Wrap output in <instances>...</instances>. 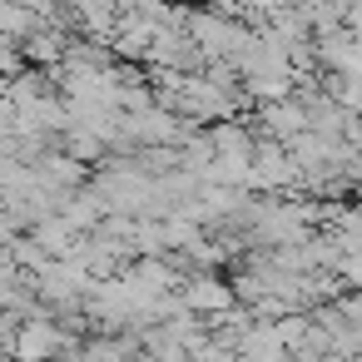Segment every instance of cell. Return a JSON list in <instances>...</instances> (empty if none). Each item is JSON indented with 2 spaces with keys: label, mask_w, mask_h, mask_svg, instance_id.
Segmentation results:
<instances>
[{
  "label": "cell",
  "mask_w": 362,
  "mask_h": 362,
  "mask_svg": "<svg viewBox=\"0 0 362 362\" xmlns=\"http://www.w3.org/2000/svg\"><path fill=\"white\" fill-rule=\"evenodd\" d=\"M105 144L95 139V134H85V129H65V159H75L80 169H90V164H105Z\"/></svg>",
  "instance_id": "cell-2"
},
{
  "label": "cell",
  "mask_w": 362,
  "mask_h": 362,
  "mask_svg": "<svg viewBox=\"0 0 362 362\" xmlns=\"http://www.w3.org/2000/svg\"><path fill=\"white\" fill-rule=\"evenodd\" d=\"M179 303H184V313L199 317V322H209V317L238 308L228 278H218V273H184V283H179Z\"/></svg>",
  "instance_id": "cell-1"
},
{
  "label": "cell",
  "mask_w": 362,
  "mask_h": 362,
  "mask_svg": "<svg viewBox=\"0 0 362 362\" xmlns=\"http://www.w3.org/2000/svg\"><path fill=\"white\" fill-rule=\"evenodd\" d=\"M0 218H6V199H0Z\"/></svg>",
  "instance_id": "cell-3"
}]
</instances>
